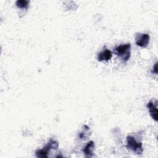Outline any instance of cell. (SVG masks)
I'll return each mask as SVG.
<instances>
[{
	"label": "cell",
	"mask_w": 158,
	"mask_h": 158,
	"mask_svg": "<svg viewBox=\"0 0 158 158\" xmlns=\"http://www.w3.org/2000/svg\"><path fill=\"white\" fill-rule=\"evenodd\" d=\"M17 7L19 9H27L29 4V1L27 0H18L15 2Z\"/></svg>",
	"instance_id": "ba28073f"
},
{
	"label": "cell",
	"mask_w": 158,
	"mask_h": 158,
	"mask_svg": "<svg viewBox=\"0 0 158 158\" xmlns=\"http://www.w3.org/2000/svg\"><path fill=\"white\" fill-rule=\"evenodd\" d=\"M47 144L51 148V149L56 150L59 148V143H57V141H56L53 139H50L48 142Z\"/></svg>",
	"instance_id": "30bf717a"
},
{
	"label": "cell",
	"mask_w": 158,
	"mask_h": 158,
	"mask_svg": "<svg viewBox=\"0 0 158 158\" xmlns=\"http://www.w3.org/2000/svg\"><path fill=\"white\" fill-rule=\"evenodd\" d=\"M152 72L154 73L155 74H157V62H156V64L153 66Z\"/></svg>",
	"instance_id": "8fae6325"
},
{
	"label": "cell",
	"mask_w": 158,
	"mask_h": 158,
	"mask_svg": "<svg viewBox=\"0 0 158 158\" xmlns=\"http://www.w3.org/2000/svg\"><path fill=\"white\" fill-rule=\"evenodd\" d=\"M127 148L137 154H141L143 152V144L141 141H138L133 136H127L126 138Z\"/></svg>",
	"instance_id": "6da1fadb"
},
{
	"label": "cell",
	"mask_w": 158,
	"mask_h": 158,
	"mask_svg": "<svg viewBox=\"0 0 158 158\" xmlns=\"http://www.w3.org/2000/svg\"><path fill=\"white\" fill-rule=\"evenodd\" d=\"M115 51L118 57L123 62H126L131 56V44L130 43L120 44L115 48Z\"/></svg>",
	"instance_id": "7a4b0ae2"
},
{
	"label": "cell",
	"mask_w": 158,
	"mask_h": 158,
	"mask_svg": "<svg viewBox=\"0 0 158 158\" xmlns=\"http://www.w3.org/2000/svg\"><path fill=\"white\" fill-rule=\"evenodd\" d=\"M94 147H95V144L94 141H89L83 149V152L85 156L87 157H93Z\"/></svg>",
	"instance_id": "8992f818"
},
{
	"label": "cell",
	"mask_w": 158,
	"mask_h": 158,
	"mask_svg": "<svg viewBox=\"0 0 158 158\" xmlns=\"http://www.w3.org/2000/svg\"><path fill=\"white\" fill-rule=\"evenodd\" d=\"M150 36L148 33H137L135 36V43L137 46L145 48L149 43Z\"/></svg>",
	"instance_id": "3957f363"
},
{
	"label": "cell",
	"mask_w": 158,
	"mask_h": 158,
	"mask_svg": "<svg viewBox=\"0 0 158 158\" xmlns=\"http://www.w3.org/2000/svg\"><path fill=\"white\" fill-rule=\"evenodd\" d=\"M89 130V128L88 126L84 125V129L81 133H80L79 138L83 140L86 139L89 136V133H88Z\"/></svg>",
	"instance_id": "9c48e42d"
},
{
	"label": "cell",
	"mask_w": 158,
	"mask_h": 158,
	"mask_svg": "<svg viewBox=\"0 0 158 158\" xmlns=\"http://www.w3.org/2000/svg\"><path fill=\"white\" fill-rule=\"evenodd\" d=\"M112 57V53L110 50L105 48L97 55V60L99 62L108 61Z\"/></svg>",
	"instance_id": "5b68a950"
},
{
	"label": "cell",
	"mask_w": 158,
	"mask_h": 158,
	"mask_svg": "<svg viewBox=\"0 0 158 158\" xmlns=\"http://www.w3.org/2000/svg\"><path fill=\"white\" fill-rule=\"evenodd\" d=\"M51 150V148L46 144L43 149H38L35 152V155L36 157L40 158V157H48V154L49 152H50V151Z\"/></svg>",
	"instance_id": "52a82bcc"
},
{
	"label": "cell",
	"mask_w": 158,
	"mask_h": 158,
	"mask_svg": "<svg viewBox=\"0 0 158 158\" xmlns=\"http://www.w3.org/2000/svg\"><path fill=\"white\" fill-rule=\"evenodd\" d=\"M147 107L148 109L149 114L152 118L156 122H157L158 115H157V101L154 103L153 101H151L147 104Z\"/></svg>",
	"instance_id": "277c9868"
}]
</instances>
